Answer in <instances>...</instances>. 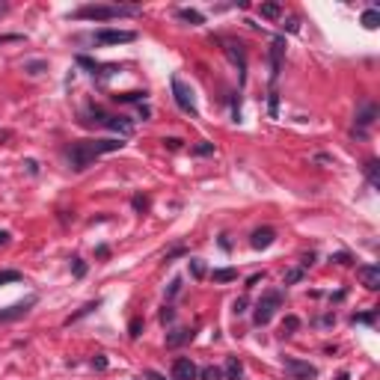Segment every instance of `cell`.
Returning <instances> with one entry per match:
<instances>
[{"label": "cell", "instance_id": "6da1fadb", "mask_svg": "<svg viewBox=\"0 0 380 380\" xmlns=\"http://www.w3.org/2000/svg\"><path fill=\"white\" fill-rule=\"evenodd\" d=\"M122 146H125V143H122L119 137H107V140H80V143H74V146L65 149V158H68V163H71L74 172H83V169H89L101 155L119 152Z\"/></svg>", "mask_w": 380, "mask_h": 380}, {"label": "cell", "instance_id": "7a4b0ae2", "mask_svg": "<svg viewBox=\"0 0 380 380\" xmlns=\"http://www.w3.org/2000/svg\"><path fill=\"white\" fill-rule=\"evenodd\" d=\"M140 6H107V3H89V6H80L71 12V18L77 21H113V18H122V15H137Z\"/></svg>", "mask_w": 380, "mask_h": 380}, {"label": "cell", "instance_id": "3957f363", "mask_svg": "<svg viewBox=\"0 0 380 380\" xmlns=\"http://www.w3.org/2000/svg\"><path fill=\"white\" fill-rule=\"evenodd\" d=\"M86 122H95V125H101V128H110V131H116L119 137H131V134H134V122H131V119L116 116V113H104V110H98V107L89 110V119H86Z\"/></svg>", "mask_w": 380, "mask_h": 380}, {"label": "cell", "instance_id": "277c9868", "mask_svg": "<svg viewBox=\"0 0 380 380\" xmlns=\"http://www.w3.org/2000/svg\"><path fill=\"white\" fill-rule=\"evenodd\" d=\"M282 306V291H267L258 303H255V324L258 327H264V324H270V318L276 315V309Z\"/></svg>", "mask_w": 380, "mask_h": 380}, {"label": "cell", "instance_id": "5b68a950", "mask_svg": "<svg viewBox=\"0 0 380 380\" xmlns=\"http://www.w3.org/2000/svg\"><path fill=\"white\" fill-rule=\"evenodd\" d=\"M169 86H172V98H175L178 110H181V113H190V116L196 119V116H199V110H196V101H193V89H190L181 77H172V80H169Z\"/></svg>", "mask_w": 380, "mask_h": 380}, {"label": "cell", "instance_id": "8992f818", "mask_svg": "<svg viewBox=\"0 0 380 380\" xmlns=\"http://www.w3.org/2000/svg\"><path fill=\"white\" fill-rule=\"evenodd\" d=\"M282 365H285V371H288V380H315L318 377L315 365H309V362H303L297 356H285Z\"/></svg>", "mask_w": 380, "mask_h": 380}, {"label": "cell", "instance_id": "52a82bcc", "mask_svg": "<svg viewBox=\"0 0 380 380\" xmlns=\"http://www.w3.org/2000/svg\"><path fill=\"white\" fill-rule=\"evenodd\" d=\"M92 39H95V45H128V42L137 39V33L134 30H110V27H104V30L95 33Z\"/></svg>", "mask_w": 380, "mask_h": 380}, {"label": "cell", "instance_id": "ba28073f", "mask_svg": "<svg viewBox=\"0 0 380 380\" xmlns=\"http://www.w3.org/2000/svg\"><path fill=\"white\" fill-rule=\"evenodd\" d=\"M39 303V297L33 294L27 300H21V303H15V306H6V309H0V324H9V321H18V318H24L30 312L33 306Z\"/></svg>", "mask_w": 380, "mask_h": 380}, {"label": "cell", "instance_id": "9c48e42d", "mask_svg": "<svg viewBox=\"0 0 380 380\" xmlns=\"http://www.w3.org/2000/svg\"><path fill=\"white\" fill-rule=\"evenodd\" d=\"M377 113H380V110H377V104H374V101L359 104V110H356V116H353V122H356V128H359V134L371 125L374 119H377Z\"/></svg>", "mask_w": 380, "mask_h": 380}, {"label": "cell", "instance_id": "30bf717a", "mask_svg": "<svg viewBox=\"0 0 380 380\" xmlns=\"http://www.w3.org/2000/svg\"><path fill=\"white\" fill-rule=\"evenodd\" d=\"M356 276H359V282L365 285L368 291H377L380 288V267L377 264H359L356 267Z\"/></svg>", "mask_w": 380, "mask_h": 380}, {"label": "cell", "instance_id": "8fae6325", "mask_svg": "<svg viewBox=\"0 0 380 380\" xmlns=\"http://www.w3.org/2000/svg\"><path fill=\"white\" fill-rule=\"evenodd\" d=\"M196 374H199V368L193 365V359H187V356H178L172 362V380H196Z\"/></svg>", "mask_w": 380, "mask_h": 380}, {"label": "cell", "instance_id": "7c38bea8", "mask_svg": "<svg viewBox=\"0 0 380 380\" xmlns=\"http://www.w3.org/2000/svg\"><path fill=\"white\" fill-rule=\"evenodd\" d=\"M273 241H276V232H273L270 226H261V229H255L253 238H250V244H253L255 250H267Z\"/></svg>", "mask_w": 380, "mask_h": 380}, {"label": "cell", "instance_id": "4fadbf2b", "mask_svg": "<svg viewBox=\"0 0 380 380\" xmlns=\"http://www.w3.org/2000/svg\"><path fill=\"white\" fill-rule=\"evenodd\" d=\"M282 54H285V39L279 36L273 45H270V63H273V80L279 77V68H282Z\"/></svg>", "mask_w": 380, "mask_h": 380}, {"label": "cell", "instance_id": "5bb4252c", "mask_svg": "<svg viewBox=\"0 0 380 380\" xmlns=\"http://www.w3.org/2000/svg\"><path fill=\"white\" fill-rule=\"evenodd\" d=\"M226 54H229L232 63H238L241 71H247V54H244V45H238V42H226Z\"/></svg>", "mask_w": 380, "mask_h": 380}, {"label": "cell", "instance_id": "9a60e30c", "mask_svg": "<svg viewBox=\"0 0 380 380\" xmlns=\"http://www.w3.org/2000/svg\"><path fill=\"white\" fill-rule=\"evenodd\" d=\"M223 377H226V380H244V365H241V359H238V356H229V359H226Z\"/></svg>", "mask_w": 380, "mask_h": 380}, {"label": "cell", "instance_id": "2e32d148", "mask_svg": "<svg viewBox=\"0 0 380 380\" xmlns=\"http://www.w3.org/2000/svg\"><path fill=\"white\" fill-rule=\"evenodd\" d=\"M193 330H175V333H169L166 336V348H181V345H187V342H193Z\"/></svg>", "mask_w": 380, "mask_h": 380}, {"label": "cell", "instance_id": "e0dca14e", "mask_svg": "<svg viewBox=\"0 0 380 380\" xmlns=\"http://www.w3.org/2000/svg\"><path fill=\"white\" fill-rule=\"evenodd\" d=\"M175 15H178L181 21H187L190 27H199V24H205V15H202L199 9H187V6H184V9H178Z\"/></svg>", "mask_w": 380, "mask_h": 380}, {"label": "cell", "instance_id": "ac0fdd59", "mask_svg": "<svg viewBox=\"0 0 380 380\" xmlns=\"http://www.w3.org/2000/svg\"><path fill=\"white\" fill-rule=\"evenodd\" d=\"M362 169H365V175H368V184H371V187H380V163H377V158H368Z\"/></svg>", "mask_w": 380, "mask_h": 380}, {"label": "cell", "instance_id": "d6986e66", "mask_svg": "<svg viewBox=\"0 0 380 380\" xmlns=\"http://www.w3.org/2000/svg\"><path fill=\"white\" fill-rule=\"evenodd\" d=\"M146 89H134V92H116L113 95V101H119V104H137V101H146Z\"/></svg>", "mask_w": 380, "mask_h": 380}, {"label": "cell", "instance_id": "ffe728a7", "mask_svg": "<svg viewBox=\"0 0 380 380\" xmlns=\"http://www.w3.org/2000/svg\"><path fill=\"white\" fill-rule=\"evenodd\" d=\"M258 15L273 21V18H279V15H282V3H261V6H258Z\"/></svg>", "mask_w": 380, "mask_h": 380}, {"label": "cell", "instance_id": "44dd1931", "mask_svg": "<svg viewBox=\"0 0 380 380\" xmlns=\"http://www.w3.org/2000/svg\"><path fill=\"white\" fill-rule=\"evenodd\" d=\"M362 27H365V30H377L380 27V12L377 9H365V12H362Z\"/></svg>", "mask_w": 380, "mask_h": 380}, {"label": "cell", "instance_id": "7402d4cb", "mask_svg": "<svg viewBox=\"0 0 380 380\" xmlns=\"http://www.w3.org/2000/svg\"><path fill=\"white\" fill-rule=\"evenodd\" d=\"M211 276H214V282H235V279H238V270H235V267H220V270H214Z\"/></svg>", "mask_w": 380, "mask_h": 380}, {"label": "cell", "instance_id": "603a6c76", "mask_svg": "<svg viewBox=\"0 0 380 380\" xmlns=\"http://www.w3.org/2000/svg\"><path fill=\"white\" fill-rule=\"evenodd\" d=\"M98 306H101V300H89V303H86V306H80V309H77V312H74V315L68 318V321H65V324H74V321H80V318H83V315H89V312H95V309H98Z\"/></svg>", "mask_w": 380, "mask_h": 380}, {"label": "cell", "instance_id": "cb8c5ba5", "mask_svg": "<svg viewBox=\"0 0 380 380\" xmlns=\"http://www.w3.org/2000/svg\"><path fill=\"white\" fill-rule=\"evenodd\" d=\"M300 330V318L297 315H285V321H282V333L285 336H294Z\"/></svg>", "mask_w": 380, "mask_h": 380}, {"label": "cell", "instance_id": "d4e9b609", "mask_svg": "<svg viewBox=\"0 0 380 380\" xmlns=\"http://www.w3.org/2000/svg\"><path fill=\"white\" fill-rule=\"evenodd\" d=\"M196 377H202V380H223V368H217V365H205Z\"/></svg>", "mask_w": 380, "mask_h": 380}, {"label": "cell", "instance_id": "484cf974", "mask_svg": "<svg viewBox=\"0 0 380 380\" xmlns=\"http://www.w3.org/2000/svg\"><path fill=\"white\" fill-rule=\"evenodd\" d=\"M303 273H306L303 267H291V270H288V273L282 276V285H294V282H300V279H303Z\"/></svg>", "mask_w": 380, "mask_h": 380}, {"label": "cell", "instance_id": "4316f807", "mask_svg": "<svg viewBox=\"0 0 380 380\" xmlns=\"http://www.w3.org/2000/svg\"><path fill=\"white\" fill-rule=\"evenodd\" d=\"M24 71H30V74H42V71H48V63H45V60H30V63H24Z\"/></svg>", "mask_w": 380, "mask_h": 380}, {"label": "cell", "instance_id": "83f0119b", "mask_svg": "<svg viewBox=\"0 0 380 380\" xmlns=\"http://www.w3.org/2000/svg\"><path fill=\"white\" fill-rule=\"evenodd\" d=\"M350 321H353V324H368V327H371V324L377 321V309H371V312H362V315H353Z\"/></svg>", "mask_w": 380, "mask_h": 380}, {"label": "cell", "instance_id": "f1b7e54d", "mask_svg": "<svg viewBox=\"0 0 380 380\" xmlns=\"http://www.w3.org/2000/svg\"><path fill=\"white\" fill-rule=\"evenodd\" d=\"M71 273H74L77 279H83V276H86V261H83V258H71Z\"/></svg>", "mask_w": 380, "mask_h": 380}, {"label": "cell", "instance_id": "f546056e", "mask_svg": "<svg viewBox=\"0 0 380 380\" xmlns=\"http://www.w3.org/2000/svg\"><path fill=\"white\" fill-rule=\"evenodd\" d=\"M9 282H21V273L18 270H0V285H9Z\"/></svg>", "mask_w": 380, "mask_h": 380}, {"label": "cell", "instance_id": "4dcf8cb0", "mask_svg": "<svg viewBox=\"0 0 380 380\" xmlns=\"http://www.w3.org/2000/svg\"><path fill=\"white\" fill-rule=\"evenodd\" d=\"M193 155H202V158H205V155H214V143H208V140H202L199 146H193Z\"/></svg>", "mask_w": 380, "mask_h": 380}, {"label": "cell", "instance_id": "1f68e13d", "mask_svg": "<svg viewBox=\"0 0 380 380\" xmlns=\"http://www.w3.org/2000/svg\"><path fill=\"white\" fill-rule=\"evenodd\" d=\"M190 273H193V279H202L205 276V264L199 258H190Z\"/></svg>", "mask_w": 380, "mask_h": 380}, {"label": "cell", "instance_id": "d6a6232c", "mask_svg": "<svg viewBox=\"0 0 380 380\" xmlns=\"http://www.w3.org/2000/svg\"><path fill=\"white\" fill-rule=\"evenodd\" d=\"M128 333H131V339H140V333H143V318H131Z\"/></svg>", "mask_w": 380, "mask_h": 380}, {"label": "cell", "instance_id": "836d02e7", "mask_svg": "<svg viewBox=\"0 0 380 380\" xmlns=\"http://www.w3.org/2000/svg\"><path fill=\"white\" fill-rule=\"evenodd\" d=\"M92 368L95 371H104V368H107V356H104V353H95L92 356Z\"/></svg>", "mask_w": 380, "mask_h": 380}, {"label": "cell", "instance_id": "e575fe53", "mask_svg": "<svg viewBox=\"0 0 380 380\" xmlns=\"http://www.w3.org/2000/svg\"><path fill=\"white\" fill-rule=\"evenodd\" d=\"M131 205H134V211H146V208H149V199H146V196H134Z\"/></svg>", "mask_w": 380, "mask_h": 380}, {"label": "cell", "instance_id": "d590c367", "mask_svg": "<svg viewBox=\"0 0 380 380\" xmlns=\"http://www.w3.org/2000/svg\"><path fill=\"white\" fill-rule=\"evenodd\" d=\"M330 261H336V264H350V261H353V255H350V253H336V255H330Z\"/></svg>", "mask_w": 380, "mask_h": 380}, {"label": "cell", "instance_id": "8d00e7d4", "mask_svg": "<svg viewBox=\"0 0 380 380\" xmlns=\"http://www.w3.org/2000/svg\"><path fill=\"white\" fill-rule=\"evenodd\" d=\"M178 291H181V279H178V276H175V279H172V282H169V288H166V297H169V300H172V297H175V294H178Z\"/></svg>", "mask_w": 380, "mask_h": 380}, {"label": "cell", "instance_id": "74e56055", "mask_svg": "<svg viewBox=\"0 0 380 380\" xmlns=\"http://www.w3.org/2000/svg\"><path fill=\"white\" fill-rule=\"evenodd\" d=\"M163 146H166L169 152H175V149H181V140H178V137H166V140H163Z\"/></svg>", "mask_w": 380, "mask_h": 380}, {"label": "cell", "instance_id": "f35d334b", "mask_svg": "<svg viewBox=\"0 0 380 380\" xmlns=\"http://www.w3.org/2000/svg\"><path fill=\"white\" fill-rule=\"evenodd\" d=\"M232 312H235V315H244V312H247V297H241V300H235V306H232Z\"/></svg>", "mask_w": 380, "mask_h": 380}, {"label": "cell", "instance_id": "ab89813d", "mask_svg": "<svg viewBox=\"0 0 380 380\" xmlns=\"http://www.w3.org/2000/svg\"><path fill=\"white\" fill-rule=\"evenodd\" d=\"M172 318H175V312H172V306H163V309H160V321H163V324H169Z\"/></svg>", "mask_w": 380, "mask_h": 380}, {"label": "cell", "instance_id": "60d3db41", "mask_svg": "<svg viewBox=\"0 0 380 380\" xmlns=\"http://www.w3.org/2000/svg\"><path fill=\"white\" fill-rule=\"evenodd\" d=\"M276 110H279V95L270 92V116H276Z\"/></svg>", "mask_w": 380, "mask_h": 380}, {"label": "cell", "instance_id": "b9f144b4", "mask_svg": "<svg viewBox=\"0 0 380 380\" xmlns=\"http://www.w3.org/2000/svg\"><path fill=\"white\" fill-rule=\"evenodd\" d=\"M178 255H184V247H175L172 253H166L163 255V261H172V258H178Z\"/></svg>", "mask_w": 380, "mask_h": 380}, {"label": "cell", "instance_id": "7bdbcfd3", "mask_svg": "<svg viewBox=\"0 0 380 380\" xmlns=\"http://www.w3.org/2000/svg\"><path fill=\"white\" fill-rule=\"evenodd\" d=\"M315 264V253H309V255H303V261H300V267L306 270V267H312Z\"/></svg>", "mask_w": 380, "mask_h": 380}, {"label": "cell", "instance_id": "ee69618b", "mask_svg": "<svg viewBox=\"0 0 380 380\" xmlns=\"http://www.w3.org/2000/svg\"><path fill=\"white\" fill-rule=\"evenodd\" d=\"M285 30H288V33H297V30H300L297 18H288V21H285Z\"/></svg>", "mask_w": 380, "mask_h": 380}, {"label": "cell", "instance_id": "f6af8a7d", "mask_svg": "<svg viewBox=\"0 0 380 380\" xmlns=\"http://www.w3.org/2000/svg\"><path fill=\"white\" fill-rule=\"evenodd\" d=\"M261 279H264V273H253V276L247 279V288H253V285H258Z\"/></svg>", "mask_w": 380, "mask_h": 380}, {"label": "cell", "instance_id": "bcb514c9", "mask_svg": "<svg viewBox=\"0 0 380 380\" xmlns=\"http://www.w3.org/2000/svg\"><path fill=\"white\" fill-rule=\"evenodd\" d=\"M312 160H315V163H333V158H330V155H324V152H318Z\"/></svg>", "mask_w": 380, "mask_h": 380}, {"label": "cell", "instance_id": "7dc6e473", "mask_svg": "<svg viewBox=\"0 0 380 380\" xmlns=\"http://www.w3.org/2000/svg\"><path fill=\"white\" fill-rule=\"evenodd\" d=\"M24 166H27V169H30L33 175H36V172H39V163H36V160H24Z\"/></svg>", "mask_w": 380, "mask_h": 380}, {"label": "cell", "instance_id": "c3c4849f", "mask_svg": "<svg viewBox=\"0 0 380 380\" xmlns=\"http://www.w3.org/2000/svg\"><path fill=\"white\" fill-rule=\"evenodd\" d=\"M21 39H24V36H15V33H12V36H0V42H21Z\"/></svg>", "mask_w": 380, "mask_h": 380}, {"label": "cell", "instance_id": "681fc988", "mask_svg": "<svg viewBox=\"0 0 380 380\" xmlns=\"http://www.w3.org/2000/svg\"><path fill=\"white\" fill-rule=\"evenodd\" d=\"M9 238H12V235H9V232H3V229H0V247H6V244H9Z\"/></svg>", "mask_w": 380, "mask_h": 380}, {"label": "cell", "instance_id": "f907efd6", "mask_svg": "<svg viewBox=\"0 0 380 380\" xmlns=\"http://www.w3.org/2000/svg\"><path fill=\"white\" fill-rule=\"evenodd\" d=\"M146 380H166L163 374H158V371H146Z\"/></svg>", "mask_w": 380, "mask_h": 380}, {"label": "cell", "instance_id": "816d5d0a", "mask_svg": "<svg viewBox=\"0 0 380 380\" xmlns=\"http://www.w3.org/2000/svg\"><path fill=\"white\" fill-rule=\"evenodd\" d=\"M95 255H98V258H107V255H110V250H107V247H98V250H95Z\"/></svg>", "mask_w": 380, "mask_h": 380}, {"label": "cell", "instance_id": "f5cc1de1", "mask_svg": "<svg viewBox=\"0 0 380 380\" xmlns=\"http://www.w3.org/2000/svg\"><path fill=\"white\" fill-rule=\"evenodd\" d=\"M336 380H350V374H348V371H342V374H339Z\"/></svg>", "mask_w": 380, "mask_h": 380}]
</instances>
